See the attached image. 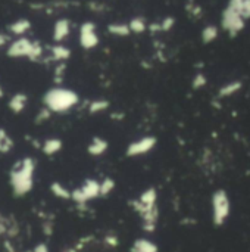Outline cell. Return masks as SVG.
<instances>
[{
	"label": "cell",
	"instance_id": "cell-14",
	"mask_svg": "<svg viewBox=\"0 0 250 252\" xmlns=\"http://www.w3.org/2000/svg\"><path fill=\"white\" fill-rule=\"evenodd\" d=\"M69 31H71V25H69V21L68 19H59L56 21L55 27H53V40L55 41H62L65 40L68 35H69Z\"/></svg>",
	"mask_w": 250,
	"mask_h": 252
},
{
	"label": "cell",
	"instance_id": "cell-11",
	"mask_svg": "<svg viewBox=\"0 0 250 252\" xmlns=\"http://www.w3.org/2000/svg\"><path fill=\"white\" fill-rule=\"evenodd\" d=\"M62 146H63V143L59 137H49L41 143V152L46 157H53L62 151Z\"/></svg>",
	"mask_w": 250,
	"mask_h": 252
},
{
	"label": "cell",
	"instance_id": "cell-16",
	"mask_svg": "<svg viewBox=\"0 0 250 252\" xmlns=\"http://www.w3.org/2000/svg\"><path fill=\"white\" fill-rule=\"evenodd\" d=\"M13 139L10 137V134L0 127V154H9L13 149Z\"/></svg>",
	"mask_w": 250,
	"mask_h": 252
},
{
	"label": "cell",
	"instance_id": "cell-17",
	"mask_svg": "<svg viewBox=\"0 0 250 252\" xmlns=\"http://www.w3.org/2000/svg\"><path fill=\"white\" fill-rule=\"evenodd\" d=\"M69 56H71V50L68 47L62 46V44H56L52 47V59L62 62V61H66Z\"/></svg>",
	"mask_w": 250,
	"mask_h": 252
},
{
	"label": "cell",
	"instance_id": "cell-1",
	"mask_svg": "<svg viewBox=\"0 0 250 252\" xmlns=\"http://www.w3.org/2000/svg\"><path fill=\"white\" fill-rule=\"evenodd\" d=\"M35 170H37V162L31 157L18 159L12 165L9 171V185H10L12 193L16 198H22L32 190Z\"/></svg>",
	"mask_w": 250,
	"mask_h": 252
},
{
	"label": "cell",
	"instance_id": "cell-19",
	"mask_svg": "<svg viewBox=\"0 0 250 252\" xmlns=\"http://www.w3.org/2000/svg\"><path fill=\"white\" fill-rule=\"evenodd\" d=\"M109 108V102L106 100H93L88 105V112L90 114H100Z\"/></svg>",
	"mask_w": 250,
	"mask_h": 252
},
{
	"label": "cell",
	"instance_id": "cell-28",
	"mask_svg": "<svg viewBox=\"0 0 250 252\" xmlns=\"http://www.w3.org/2000/svg\"><path fill=\"white\" fill-rule=\"evenodd\" d=\"M3 96H4V90H3V87L0 86V99H1Z\"/></svg>",
	"mask_w": 250,
	"mask_h": 252
},
{
	"label": "cell",
	"instance_id": "cell-22",
	"mask_svg": "<svg viewBox=\"0 0 250 252\" xmlns=\"http://www.w3.org/2000/svg\"><path fill=\"white\" fill-rule=\"evenodd\" d=\"M63 71H65V65L60 63L55 68V83L56 84H60L62 83V78H63Z\"/></svg>",
	"mask_w": 250,
	"mask_h": 252
},
{
	"label": "cell",
	"instance_id": "cell-15",
	"mask_svg": "<svg viewBox=\"0 0 250 252\" xmlns=\"http://www.w3.org/2000/svg\"><path fill=\"white\" fill-rule=\"evenodd\" d=\"M50 192L59 199H71V195H72V190H69L59 182H53L50 185Z\"/></svg>",
	"mask_w": 250,
	"mask_h": 252
},
{
	"label": "cell",
	"instance_id": "cell-9",
	"mask_svg": "<svg viewBox=\"0 0 250 252\" xmlns=\"http://www.w3.org/2000/svg\"><path fill=\"white\" fill-rule=\"evenodd\" d=\"M28 105V96L22 92L15 93L13 96H10V99L7 100V108L13 112V114H21L24 112V109Z\"/></svg>",
	"mask_w": 250,
	"mask_h": 252
},
{
	"label": "cell",
	"instance_id": "cell-8",
	"mask_svg": "<svg viewBox=\"0 0 250 252\" xmlns=\"http://www.w3.org/2000/svg\"><path fill=\"white\" fill-rule=\"evenodd\" d=\"M80 43L84 49H91L97 44V35L94 25L91 22H85L80 30Z\"/></svg>",
	"mask_w": 250,
	"mask_h": 252
},
{
	"label": "cell",
	"instance_id": "cell-6",
	"mask_svg": "<svg viewBox=\"0 0 250 252\" xmlns=\"http://www.w3.org/2000/svg\"><path fill=\"white\" fill-rule=\"evenodd\" d=\"M34 46H35V41L29 40L28 37H18L13 41H10V44L6 49V55L13 59H19V58L31 59Z\"/></svg>",
	"mask_w": 250,
	"mask_h": 252
},
{
	"label": "cell",
	"instance_id": "cell-7",
	"mask_svg": "<svg viewBox=\"0 0 250 252\" xmlns=\"http://www.w3.org/2000/svg\"><path fill=\"white\" fill-rule=\"evenodd\" d=\"M155 146H156V139L153 136H144V137H140V139L134 140L133 143H130L125 154H127V157L136 158V157L149 154Z\"/></svg>",
	"mask_w": 250,
	"mask_h": 252
},
{
	"label": "cell",
	"instance_id": "cell-12",
	"mask_svg": "<svg viewBox=\"0 0 250 252\" xmlns=\"http://www.w3.org/2000/svg\"><path fill=\"white\" fill-rule=\"evenodd\" d=\"M109 148V143L106 139L103 137H93L91 142L88 143V148H87V152L93 157H100L103 155Z\"/></svg>",
	"mask_w": 250,
	"mask_h": 252
},
{
	"label": "cell",
	"instance_id": "cell-18",
	"mask_svg": "<svg viewBox=\"0 0 250 252\" xmlns=\"http://www.w3.org/2000/svg\"><path fill=\"white\" fill-rule=\"evenodd\" d=\"M240 89H242V83H239V81L230 83V84L224 86V87L220 90V97H228V96H233V94H234V93H237Z\"/></svg>",
	"mask_w": 250,
	"mask_h": 252
},
{
	"label": "cell",
	"instance_id": "cell-13",
	"mask_svg": "<svg viewBox=\"0 0 250 252\" xmlns=\"http://www.w3.org/2000/svg\"><path fill=\"white\" fill-rule=\"evenodd\" d=\"M131 252H159V248H158V245L153 242V241H150V239H147V238H139V239H136L134 242H133V245H131Z\"/></svg>",
	"mask_w": 250,
	"mask_h": 252
},
{
	"label": "cell",
	"instance_id": "cell-23",
	"mask_svg": "<svg viewBox=\"0 0 250 252\" xmlns=\"http://www.w3.org/2000/svg\"><path fill=\"white\" fill-rule=\"evenodd\" d=\"M215 35H217V30H215V28H208V30L203 32V37H205V40H206V41H209V40L215 38Z\"/></svg>",
	"mask_w": 250,
	"mask_h": 252
},
{
	"label": "cell",
	"instance_id": "cell-27",
	"mask_svg": "<svg viewBox=\"0 0 250 252\" xmlns=\"http://www.w3.org/2000/svg\"><path fill=\"white\" fill-rule=\"evenodd\" d=\"M7 41H9V35H6V34L0 32V47L6 46V44H7Z\"/></svg>",
	"mask_w": 250,
	"mask_h": 252
},
{
	"label": "cell",
	"instance_id": "cell-24",
	"mask_svg": "<svg viewBox=\"0 0 250 252\" xmlns=\"http://www.w3.org/2000/svg\"><path fill=\"white\" fill-rule=\"evenodd\" d=\"M205 83H206L205 77H203V75H197L196 80H194V83H193V87H194V89H199L200 86H205Z\"/></svg>",
	"mask_w": 250,
	"mask_h": 252
},
{
	"label": "cell",
	"instance_id": "cell-3",
	"mask_svg": "<svg viewBox=\"0 0 250 252\" xmlns=\"http://www.w3.org/2000/svg\"><path fill=\"white\" fill-rule=\"evenodd\" d=\"M78 102L80 97L74 90L60 86L49 89L43 96L44 108H47L52 114H66L74 109Z\"/></svg>",
	"mask_w": 250,
	"mask_h": 252
},
{
	"label": "cell",
	"instance_id": "cell-2",
	"mask_svg": "<svg viewBox=\"0 0 250 252\" xmlns=\"http://www.w3.org/2000/svg\"><path fill=\"white\" fill-rule=\"evenodd\" d=\"M133 210L139 214L141 220V227L147 233H153L159 221V208H158V192L155 188L146 189L136 201L131 202Z\"/></svg>",
	"mask_w": 250,
	"mask_h": 252
},
{
	"label": "cell",
	"instance_id": "cell-25",
	"mask_svg": "<svg viewBox=\"0 0 250 252\" xmlns=\"http://www.w3.org/2000/svg\"><path fill=\"white\" fill-rule=\"evenodd\" d=\"M31 251L32 252H50L49 251V247H47L46 244H43V242H41V244H37V245H35V247H34Z\"/></svg>",
	"mask_w": 250,
	"mask_h": 252
},
{
	"label": "cell",
	"instance_id": "cell-20",
	"mask_svg": "<svg viewBox=\"0 0 250 252\" xmlns=\"http://www.w3.org/2000/svg\"><path fill=\"white\" fill-rule=\"evenodd\" d=\"M115 189V182L111 177H106L100 182V196H108Z\"/></svg>",
	"mask_w": 250,
	"mask_h": 252
},
{
	"label": "cell",
	"instance_id": "cell-4",
	"mask_svg": "<svg viewBox=\"0 0 250 252\" xmlns=\"http://www.w3.org/2000/svg\"><path fill=\"white\" fill-rule=\"evenodd\" d=\"M231 214V201L224 189H218L212 195V223L221 227L227 223Z\"/></svg>",
	"mask_w": 250,
	"mask_h": 252
},
{
	"label": "cell",
	"instance_id": "cell-10",
	"mask_svg": "<svg viewBox=\"0 0 250 252\" xmlns=\"http://www.w3.org/2000/svg\"><path fill=\"white\" fill-rule=\"evenodd\" d=\"M7 30L10 34H13L16 37H25V34L31 30V22L27 18H19V19L13 21L12 24H9Z\"/></svg>",
	"mask_w": 250,
	"mask_h": 252
},
{
	"label": "cell",
	"instance_id": "cell-26",
	"mask_svg": "<svg viewBox=\"0 0 250 252\" xmlns=\"http://www.w3.org/2000/svg\"><path fill=\"white\" fill-rule=\"evenodd\" d=\"M106 244L111 245V247H116V245H118L116 236H106Z\"/></svg>",
	"mask_w": 250,
	"mask_h": 252
},
{
	"label": "cell",
	"instance_id": "cell-5",
	"mask_svg": "<svg viewBox=\"0 0 250 252\" xmlns=\"http://www.w3.org/2000/svg\"><path fill=\"white\" fill-rule=\"evenodd\" d=\"M99 196H100V182L96 179H87L83 182L80 188L72 190L71 199L78 205H84Z\"/></svg>",
	"mask_w": 250,
	"mask_h": 252
},
{
	"label": "cell",
	"instance_id": "cell-29",
	"mask_svg": "<svg viewBox=\"0 0 250 252\" xmlns=\"http://www.w3.org/2000/svg\"><path fill=\"white\" fill-rule=\"evenodd\" d=\"M27 252H32V251H27Z\"/></svg>",
	"mask_w": 250,
	"mask_h": 252
},
{
	"label": "cell",
	"instance_id": "cell-21",
	"mask_svg": "<svg viewBox=\"0 0 250 252\" xmlns=\"http://www.w3.org/2000/svg\"><path fill=\"white\" fill-rule=\"evenodd\" d=\"M52 115H53V114H52L47 108H43V109H40V111H38V114L35 115L34 121H35V124H43V123L49 121Z\"/></svg>",
	"mask_w": 250,
	"mask_h": 252
}]
</instances>
